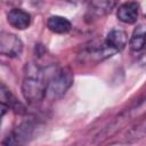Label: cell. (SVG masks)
Returning <instances> with one entry per match:
<instances>
[{"label":"cell","instance_id":"cell-4","mask_svg":"<svg viewBox=\"0 0 146 146\" xmlns=\"http://www.w3.org/2000/svg\"><path fill=\"white\" fill-rule=\"evenodd\" d=\"M36 123L33 120H25L16 125L2 140L3 146H24L34 136Z\"/></svg>","mask_w":146,"mask_h":146},{"label":"cell","instance_id":"cell-3","mask_svg":"<svg viewBox=\"0 0 146 146\" xmlns=\"http://www.w3.org/2000/svg\"><path fill=\"white\" fill-rule=\"evenodd\" d=\"M72 83H73L72 72L68 68L58 67L48 83L46 99H49V100L59 99L71 88Z\"/></svg>","mask_w":146,"mask_h":146},{"label":"cell","instance_id":"cell-8","mask_svg":"<svg viewBox=\"0 0 146 146\" xmlns=\"http://www.w3.org/2000/svg\"><path fill=\"white\" fill-rule=\"evenodd\" d=\"M104 41L113 51L119 52L123 50L128 44V34L123 30L113 29L107 33Z\"/></svg>","mask_w":146,"mask_h":146},{"label":"cell","instance_id":"cell-11","mask_svg":"<svg viewBox=\"0 0 146 146\" xmlns=\"http://www.w3.org/2000/svg\"><path fill=\"white\" fill-rule=\"evenodd\" d=\"M47 27L56 34H66L72 30V23L64 16L52 15L47 19Z\"/></svg>","mask_w":146,"mask_h":146},{"label":"cell","instance_id":"cell-6","mask_svg":"<svg viewBox=\"0 0 146 146\" xmlns=\"http://www.w3.org/2000/svg\"><path fill=\"white\" fill-rule=\"evenodd\" d=\"M139 15V5L133 1L123 2L116 9V17L124 24H135Z\"/></svg>","mask_w":146,"mask_h":146},{"label":"cell","instance_id":"cell-10","mask_svg":"<svg viewBox=\"0 0 146 146\" xmlns=\"http://www.w3.org/2000/svg\"><path fill=\"white\" fill-rule=\"evenodd\" d=\"M0 99H1V116H3L6 112L9 111V108L15 110L16 112H22L23 110L22 104L15 99L11 91L5 86V83H1Z\"/></svg>","mask_w":146,"mask_h":146},{"label":"cell","instance_id":"cell-13","mask_svg":"<svg viewBox=\"0 0 146 146\" xmlns=\"http://www.w3.org/2000/svg\"><path fill=\"white\" fill-rule=\"evenodd\" d=\"M116 5L114 1H92L90 2V13L96 17H102L110 14Z\"/></svg>","mask_w":146,"mask_h":146},{"label":"cell","instance_id":"cell-5","mask_svg":"<svg viewBox=\"0 0 146 146\" xmlns=\"http://www.w3.org/2000/svg\"><path fill=\"white\" fill-rule=\"evenodd\" d=\"M23 41L14 33L1 31L0 33V52L9 58H17L23 52Z\"/></svg>","mask_w":146,"mask_h":146},{"label":"cell","instance_id":"cell-1","mask_svg":"<svg viewBox=\"0 0 146 146\" xmlns=\"http://www.w3.org/2000/svg\"><path fill=\"white\" fill-rule=\"evenodd\" d=\"M59 66L57 64H41L36 60L26 63L23 72L22 94L30 104H38L46 99L48 83Z\"/></svg>","mask_w":146,"mask_h":146},{"label":"cell","instance_id":"cell-7","mask_svg":"<svg viewBox=\"0 0 146 146\" xmlns=\"http://www.w3.org/2000/svg\"><path fill=\"white\" fill-rule=\"evenodd\" d=\"M7 21L13 27L17 30H25L31 25L32 17L30 13L22 8H11L7 13Z\"/></svg>","mask_w":146,"mask_h":146},{"label":"cell","instance_id":"cell-2","mask_svg":"<svg viewBox=\"0 0 146 146\" xmlns=\"http://www.w3.org/2000/svg\"><path fill=\"white\" fill-rule=\"evenodd\" d=\"M145 105H146V91L139 98L133 100L129 107H127L120 114H117L106 127H104V129L96 136V140L102 143L107 138L112 137L113 135H115L123 125H125L129 121H131L132 117H135L137 113L140 111V108L144 107Z\"/></svg>","mask_w":146,"mask_h":146},{"label":"cell","instance_id":"cell-9","mask_svg":"<svg viewBox=\"0 0 146 146\" xmlns=\"http://www.w3.org/2000/svg\"><path fill=\"white\" fill-rule=\"evenodd\" d=\"M145 137H146V113L125 132L123 137V141L127 144H132L141 140Z\"/></svg>","mask_w":146,"mask_h":146},{"label":"cell","instance_id":"cell-12","mask_svg":"<svg viewBox=\"0 0 146 146\" xmlns=\"http://www.w3.org/2000/svg\"><path fill=\"white\" fill-rule=\"evenodd\" d=\"M129 47L136 52L146 48V24H139L135 27L129 39Z\"/></svg>","mask_w":146,"mask_h":146}]
</instances>
